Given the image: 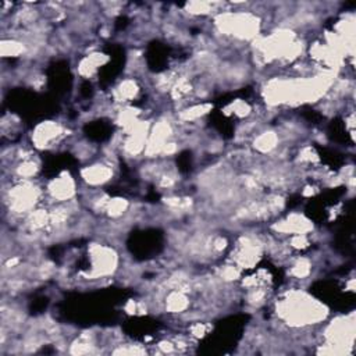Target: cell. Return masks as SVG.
Listing matches in <instances>:
<instances>
[{
    "label": "cell",
    "instance_id": "6da1fadb",
    "mask_svg": "<svg viewBox=\"0 0 356 356\" xmlns=\"http://www.w3.org/2000/svg\"><path fill=\"white\" fill-rule=\"evenodd\" d=\"M66 129L56 122H43L32 133V142L39 149H47L65 137Z\"/></svg>",
    "mask_w": 356,
    "mask_h": 356
},
{
    "label": "cell",
    "instance_id": "7a4b0ae2",
    "mask_svg": "<svg viewBox=\"0 0 356 356\" xmlns=\"http://www.w3.org/2000/svg\"><path fill=\"white\" fill-rule=\"evenodd\" d=\"M47 194L54 202H69L76 195V183L67 173H63L60 177L49 183Z\"/></svg>",
    "mask_w": 356,
    "mask_h": 356
},
{
    "label": "cell",
    "instance_id": "3957f363",
    "mask_svg": "<svg viewBox=\"0 0 356 356\" xmlns=\"http://www.w3.org/2000/svg\"><path fill=\"white\" fill-rule=\"evenodd\" d=\"M81 177L88 186H92V187L103 186L111 180L113 168L110 164H100V163L92 164L82 168Z\"/></svg>",
    "mask_w": 356,
    "mask_h": 356
},
{
    "label": "cell",
    "instance_id": "277c9868",
    "mask_svg": "<svg viewBox=\"0 0 356 356\" xmlns=\"http://www.w3.org/2000/svg\"><path fill=\"white\" fill-rule=\"evenodd\" d=\"M311 267H312V263L309 259L307 258H301L296 260L292 267H291V274L295 277V278H305L311 274Z\"/></svg>",
    "mask_w": 356,
    "mask_h": 356
}]
</instances>
